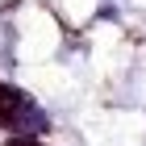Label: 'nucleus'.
Returning a JSON list of instances; mask_svg holds the SVG:
<instances>
[{
    "label": "nucleus",
    "mask_w": 146,
    "mask_h": 146,
    "mask_svg": "<svg viewBox=\"0 0 146 146\" xmlns=\"http://www.w3.org/2000/svg\"><path fill=\"white\" fill-rule=\"evenodd\" d=\"M9 146H38V142H29V138H21V134H17V138H13Z\"/></svg>",
    "instance_id": "f257e3e1"
}]
</instances>
